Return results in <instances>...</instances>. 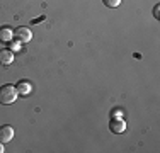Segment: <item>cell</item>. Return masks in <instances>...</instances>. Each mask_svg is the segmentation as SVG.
Segmentation results:
<instances>
[{
    "label": "cell",
    "mask_w": 160,
    "mask_h": 153,
    "mask_svg": "<svg viewBox=\"0 0 160 153\" xmlns=\"http://www.w3.org/2000/svg\"><path fill=\"white\" fill-rule=\"evenodd\" d=\"M17 97H19V92L14 85H2L0 87V104H3V106L14 104Z\"/></svg>",
    "instance_id": "6da1fadb"
},
{
    "label": "cell",
    "mask_w": 160,
    "mask_h": 153,
    "mask_svg": "<svg viewBox=\"0 0 160 153\" xmlns=\"http://www.w3.org/2000/svg\"><path fill=\"white\" fill-rule=\"evenodd\" d=\"M14 37H16V41H19V43H29L32 39V32L29 27H17L14 31Z\"/></svg>",
    "instance_id": "7a4b0ae2"
},
{
    "label": "cell",
    "mask_w": 160,
    "mask_h": 153,
    "mask_svg": "<svg viewBox=\"0 0 160 153\" xmlns=\"http://www.w3.org/2000/svg\"><path fill=\"white\" fill-rule=\"evenodd\" d=\"M14 138V129L10 126H0V143H9Z\"/></svg>",
    "instance_id": "3957f363"
},
{
    "label": "cell",
    "mask_w": 160,
    "mask_h": 153,
    "mask_svg": "<svg viewBox=\"0 0 160 153\" xmlns=\"http://www.w3.org/2000/svg\"><path fill=\"white\" fill-rule=\"evenodd\" d=\"M14 61V51L12 49H2L0 51V65L2 67H9Z\"/></svg>",
    "instance_id": "277c9868"
},
{
    "label": "cell",
    "mask_w": 160,
    "mask_h": 153,
    "mask_svg": "<svg viewBox=\"0 0 160 153\" xmlns=\"http://www.w3.org/2000/svg\"><path fill=\"white\" fill-rule=\"evenodd\" d=\"M16 89H17V92H19V95H21V97H28V95L31 94L32 87H31V83H29L28 80H21V82L16 85Z\"/></svg>",
    "instance_id": "5b68a950"
},
{
    "label": "cell",
    "mask_w": 160,
    "mask_h": 153,
    "mask_svg": "<svg viewBox=\"0 0 160 153\" xmlns=\"http://www.w3.org/2000/svg\"><path fill=\"white\" fill-rule=\"evenodd\" d=\"M109 129H111L114 135H119V133H123L126 129V122L123 119H112L109 122Z\"/></svg>",
    "instance_id": "8992f818"
},
{
    "label": "cell",
    "mask_w": 160,
    "mask_h": 153,
    "mask_svg": "<svg viewBox=\"0 0 160 153\" xmlns=\"http://www.w3.org/2000/svg\"><path fill=\"white\" fill-rule=\"evenodd\" d=\"M14 37V31L10 27H2L0 29V43H10Z\"/></svg>",
    "instance_id": "52a82bcc"
},
{
    "label": "cell",
    "mask_w": 160,
    "mask_h": 153,
    "mask_svg": "<svg viewBox=\"0 0 160 153\" xmlns=\"http://www.w3.org/2000/svg\"><path fill=\"white\" fill-rule=\"evenodd\" d=\"M104 2L106 7H111V9H114V7H118L121 3V0H102Z\"/></svg>",
    "instance_id": "ba28073f"
},
{
    "label": "cell",
    "mask_w": 160,
    "mask_h": 153,
    "mask_svg": "<svg viewBox=\"0 0 160 153\" xmlns=\"http://www.w3.org/2000/svg\"><path fill=\"white\" fill-rule=\"evenodd\" d=\"M158 9H160L158 5H155V9H153V15H155V17H157V19L160 17V14H158Z\"/></svg>",
    "instance_id": "9c48e42d"
},
{
    "label": "cell",
    "mask_w": 160,
    "mask_h": 153,
    "mask_svg": "<svg viewBox=\"0 0 160 153\" xmlns=\"http://www.w3.org/2000/svg\"><path fill=\"white\" fill-rule=\"evenodd\" d=\"M3 151V143H0V153Z\"/></svg>",
    "instance_id": "30bf717a"
}]
</instances>
